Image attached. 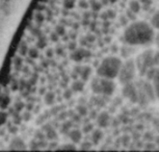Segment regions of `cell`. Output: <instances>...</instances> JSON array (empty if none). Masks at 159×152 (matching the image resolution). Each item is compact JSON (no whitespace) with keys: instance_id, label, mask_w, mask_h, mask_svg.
I'll return each mask as SVG.
<instances>
[{"instance_id":"cell-1","label":"cell","mask_w":159,"mask_h":152,"mask_svg":"<svg viewBox=\"0 0 159 152\" xmlns=\"http://www.w3.org/2000/svg\"><path fill=\"white\" fill-rule=\"evenodd\" d=\"M154 39L152 26L143 21H136L124 31V40L129 45H148Z\"/></svg>"},{"instance_id":"cell-2","label":"cell","mask_w":159,"mask_h":152,"mask_svg":"<svg viewBox=\"0 0 159 152\" xmlns=\"http://www.w3.org/2000/svg\"><path fill=\"white\" fill-rule=\"evenodd\" d=\"M122 62L116 56H108L102 59L100 65L97 68V74L100 77L113 79L119 76L120 70L122 67Z\"/></svg>"},{"instance_id":"cell-3","label":"cell","mask_w":159,"mask_h":152,"mask_svg":"<svg viewBox=\"0 0 159 152\" xmlns=\"http://www.w3.org/2000/svg\"><path fill=\"white\" fill-rule=\"evenodd\" d=\"M136 65L134 61L129 59L126 62L122 65L121 70H120L118 78L120 80V82L125 85V83L131 82L132 80L135 77V72H136Z\"/></svg>"},{"instance_id":"cell-4","label":"cell","mask_w":159,"mask_h":152,"mask_svg":"<svg viewBox=\"0 0 159 152\" xmlns=\"http://www.w3.org/2000/svg\"><path fill=\"white\" fill-rule=\"evenodd\" d=\"M155 59H154V53L151 50L145 51L142 55L139 56L136 62V66L137 69L139 70V72L142 75H145V73H147L150 68L155 66Z\"/></svg>"},{"instance_id":"cell-5","label":"cell","mask_w":159,"mask_h":152,"mask_svg":"<svg viewBox=\"0 0 159 152\" xmlns=\"http://www.w3.org/2000/svg\"><path fill=\"white\" fill-rule=\"evenodd\" d=\"M122 93H123V96H124L125 98H127V99H129L131 102H133V103L139 102V92L137 91L136 86L134 85L132 82L125 83Z\"/></svg>"},{"instance_id":"cell-6","label":"cell","mask_w":159,"mask_h":152,"mask_svg":"<svg viewBox=\"0 0 159 152\" xmlns=\"http://www.w3.org/2000/svg\"><path fill=\"white\" fill-rule=\"evenodd\" d=\"M100 85H101V94L105 95V96H110L111 94H113V92L116 90V83L110 78L101 77Z\"/></svg>"},{"instance_id":"cell-7","label":"cell","mask_w":159,"mask_h":152,"mask_svg":"<svg viewBox=\"0 0 159 152\" xmlns=\"http://www.w3.org/2000/svg\"><path fill=\"white\" fill-rule=\"evenodd\" d=\"M142 90L145 92L146 95L148 96L150 100L154 101L156 98V91H155V86L151 85L149 81H143L142 82Z\"/></svg>"},{"instance_id":"cell-8","label":"cell","mask_w":159,"mask_h":152,"mask_svg":"<svg viewBox=\"0 0 159 152\" xmlns=\"http://www.w3.org/2000/svg\"><path fill=\"white\" fill-rule=\"evenodd\" d=\"M89 56H91V52H89V50H85L83 48L74 50L73 53L71 54L72 59L75 61V62H80V61H82L83 58H89Z\"/></svg>"},{"instance_id":"cell-9","label":"cell","mask_w":159,"mask_h":152,"mask_svg":"<svg viewBox=\"0 0 159 152\" xmlns=\"http://www.w3.org/2000/svg\"><path fill=\"white\" fill-rule=\"evenodd\" d=\"M10 149L11 150H25L26 145H25V143L23 142L22 139L14 138L10 144Z\"/></svg>"},{"instance_id":"cell-10","label":"cell","mask_w":159,"mask_h":152,"mask_svg":"<svg viewBox=\"0 0 159 152\" xmlns=\"http://www.w3.org/2000/svg\"><path fill=\"white\" fill-rule=\"evenodd\" d=\"M109 122H110V117H109V115L107 114L106 112L101 113V114L98 116L97 123H98V125L100 127H102V128L107 127L109 125Z\"/></svg>"},{"instance_id":"cell-11","label":"cell","mask_w":159,"mask_h":152,"mask_svg":"<svg viewBox=\"0 0 159 152\" xmlns=\"http://www.w3.org/2000/svg\"><path fill=\"white\" fill-rule=\"evenodd\" d=\"M69 138L71 139V141L73 143H79L82 139V132L78 129H73L71 131H69Z\"/></svg>"},{"instance_id":"cell-12","label":"cell","mask_w":159,"mask_h":152,"mask_svg":"<svg viewBox=\"0 0 159 152\" xmlns=\"http://www.w3.org/2000/svg\"><path fill=\"white\" fill-rule=\"evenodd\" d=\"M44 131H46V138L48 140H56L57 139V133L54 129H53V127H51L50 125H45L44 128H43Z\"/></svg>"},{"instance_id":"cell-13","label":"cell","mask_w":159,"mask_h":152,"mask_svg":"<svg viewBox=\"0 0 159 152\" xmlns=\"http://www.w3.org/2000/svg\"><path fill=\"white\" fill-rule=\"evenodd\" d=\"M102 138H103V132H102L100 129H95V130H93V133H92V141H93V144L97 145L98 143L102 140Z\"/></svg>"},{"instance_id":"cell-14","label":"cell","mask_w":159,"mask_h":152,"mask_svg":"<svg viewBox=\"0 0 159 152\" xmlns=\"http://www.w3.org/2000/svg\"><path fill=\"white\" fill-rule=\"evenodd\" d=\"M91 72H92V69H91V68H89V66L82 67V68H81L79 75H80V77H81V79L83 80V81H86V80L89 79V75H91Z\"/></svg>"},{"instance_id":"cell-15","label":"cell","mask_w":159,"mask_h":152,"mask_svg":"<svg viewBox=\"0 0 159 152\" xmlns=\"http://www.w3.org/2000/svg\"><path fill=\"white\" fill-rule=\"evenodd\" d=\"M92 90L95 94H101V85H100V78H94L92 81Z\"/></svg>"},{"instance_id":"cell-16","label":"cell","mask_w":159,"mask_h":152,"mask_svg":"<svg viewBox=\"0 0 159 152\" xmlns=\"http://www.w3.org/2000/svg\"><path fill=\"white\" fill-rule=\"evenodd\" d=\"M83 89H84V83H83V80H76V81L73 82L72 85V90L73 92H81Z\"/></svg>"},{"instance_id":"cell-17","label":"cell","mask_w":159,"mask_h":152,"mask_svg":"<svg viewBox=\"0 0 159 152\" xmlns=\"http://www.w3.org/2000/svg\"><path fill=\"white\" fill-rule=\"evenodd\" d=\"M129 8L135 14H137L140 11V3L137 0H131L130 3H129Z\"/></svg>"},{"instance_id":"cell-18","label":"cell","mask_w":159,"mask_h":152,"mask_svg":"<svg viewBox=\"0 0 159 152\" xmlns=\"http://www.w3.org/2000/svg\"><path fill=\"white\" fill-rule=\"evenodd\" d=\"M151 25L153 27L159 29V11L153 15L152 19H151Z\"/></svg>"},{"instance_id":"cell-19","label":"cell","mask_w":159,"mask_h":152,"mask_svg":"<svg viewBox=\"0 0 159 152\" xmlns=\"http://www.w3.org/2000/svg\"><path fill=\"white\" fill-rule=\"evenodd\" d=\"M102 3H100L99 1H96V0H91V2H89V7H92V10L94 12H99L101 10L102 7Z\"/></svg>"},{"instance_id":"cell-20","label":"cell","mask_w":159,"mask_h":152,"mask_svg":"<svg viewBox=\"0 0 159 152\" xmlns=\"http://www.w3.org/2000/svg\"><path fill=\"white\" fill-rule=\"evenodd\" d=\"M38 48H44L45 46L47 45V40H46V37L43 35H41L40 37H38Z\"/></svg>"},{"instance_id":"cell-21","label":"cell","mask_w":159,"mask_h":152,"mask_svg":"<svg viewBox=\"0 0 159 152\" xmlns=\"http://www.w3.org/2000/svg\"><path fill=\"white\" fill-rule=\"evenodd\" d=\"M153 82H154L156 95H157V97L159 98V70H157V73H156L155 77L153 78Z\"/></svg>"},{"instance_id":"cell-22","label":"cell","mask_w":159,"mask_h":152,"mask_svg":"<svg viewBox=\"0 0 159 152\" xmlns=\"http://www.w3.org/2000/svg\"><path fill=\"white\" fill-rule=\"evenodd\" d=\"M54 94L52 93V92H49V93H47L46 95H45V102H46L47 104H52L53 102H54Z\"/></svg>"},{"instance_id":"cell-23","label":"cell","mask_w":159,"mask_h":152,"mask_svg":"<svg viewBox=\"0 0 159 152\" xmlns=\"http://www.w3.org/2000/svg\"><path fill=\"white\" fill-rule=\"evenodd\" d=\"M28 47H27V44L25 42H22L19 46V53L21 55H25L26 53H28Z\"/></svg>"},{"instance_id":"cell-24","label":"cell","mask_w":159,"mask_h":152,"mask_svg":"<svg viewBox=\"0 0 159 152\" xmlns=\"http://www.w3.org/2000/svg\"><path fill=\"white\" fill-rule=\"evenodd\" d=\"M57 149H61V150H76V146L74 144H65L61 145Z\"/></svg>"},{"instance_id":"cell-25","label":"cell","mask_w":159,"mask_h":152,"mask_svg":"<svg viewBox=\"0 0 159 152\" xmlns=\"http://www.w3.org/2000/svg\"><path fill=\"white\" fill-rule=\"evenodd\" d=\"M76 109H77V113L80 116H85L88 114V108H86L84 105H78Z\"/></svg>"},{"instance_id":"cell-26","label":"cell","mask_w":159,"mask_h":152,"mask_svg":"<svg viewBox=\"0 0 159 152\" xmlns=\"http://www.w3.org/2000/svg\"><path fill=\"white\" fill-rule=\"evenodd\" d=\"M75 5V0H65L64 1V7L67 10H70V8H73Z\"/></svg>"},{"instance_id":"cell-27","label":"cell","mask_w":159,"mask_h":152,"mask_svg":"<svg viewBox=\"0 0 159 152\" xmlns=\"http://www.w3.org/2000/svg\"><path fill=\"white\" fill-rule=\"evenodd\" d=\"M28 55H29V58H37L39 56L38 49L37 48H30L28 50Z\"/></svg>"},{"instance_id":"cell-28","label":"cell","mask_w":159,"mask_h":152,"mask_svg":"<svg viewBox=\"0 0 159 152\" xmlns=\"http://www.w3.org/2000/svg\"><path fill=\"white\" fill-rule=\"evenodd\" d=\"M55 31L57 32L59 35H64L65 32H66V29H65V27L62 25H57V26H56V28H55Z\"/></svg>"},{"instance_id":"cell-29","label":"cell","mask_w":159,"mask_h":152,"mask_svg":"<svg viewBox=\"0 0 159 152\" xmlns=\"http://www.w3.org/2000/svg\"><path fill=\"white\" fill-rule=\"evenodd\" d=\"M44 20H45V17H44L43 14H41V13H37V14H35V21H37V22L42 23Z\"/></svg>"},{"instance_id":"cell-30","label":"cell","mask_w":159,"mask_h":152,"mask_svg":"<svg viewBox=\"0 0 159 152\" xmlns=\"http://www.w3.org/2000/svg\"><path fill=\"white\" fill-rule=\"evenodd\" d=\"M135 13L134 12H132L130 8H129V11H127V18L130 20H135Z\"/></svg>"},{"instance_id":"cell-31","label":"cell","mask_w":159,"mask_h":152,"mask_svg":"<svg viewBox=\"0 0 159 152\" xmlns=\"http://www.w3.org/2000/svg\"><path fill=\"white\" fill-rule=\"evenodd\" d=\"M78 5H79L81 8H88L89 7V4L88 3V1H85V0H80L79 2H78Z\"/></svg>"},{"instance_id":"cell-32","label":"cell","mask_w":159,"mask_h":152,"mask_svg":"<svg viewBox=\"0 0 159 152\" xmlns=\"http://www.w3.org/2000/svg\"><path fill=\"white\" fill-rule=\"evenodd\" d=\"M82 149V150H89V149H91L92 148V144L91 143H89V142H84V143H82L81 144V147H80Z\"/></svg>"},{"instance_id":"cell-33","label":"cell","mask_w":159,"mask_h":152,"mask_svg":"<svg viewBox=\"0 0 159 152\" xmlns=\"http://www.w3.org/2000/svg\"><path fill=\"white\" fill-rule=\"evenodd\" d=\"M50 38H51V40H52L53 42H57L58 41V38H59V35L57 34V32H52L50 35Z\"/></svg>"},{"instance_id":"cell-34","label":"cell","mask_w":159,"mask_h":152,"mask_svg":"<svg viewBox=\"0 0 159 152\" xmlns=\"http://www.w3.org/2000/svg\"><path fill=\"white\" fill-rule=\"evenodd\" d=\"M21 65H22V59H21L20 58H15V66H16L17 69H19V68L21 67Z\"/></svg>"},{"instance_id":"cell-35","label":"cell","mask_w":159,"mask_h":152,"mask_svg":"<svg viewBox=\"0 0 159 152\" xmlns=\"http://www.w3.org/2000/svg\"><path fill=\"white\" fill-rule=\"evenodd\" d=\"M76 47H77V45H76V42H75V41H72V42L69 43V49L72 50V51L76 50Z\"/></svg>"},{"instance_id":"cell-36","label":"cell","mask_w":159,"mask_h":152,"mask_svg":"<svg viewBox=\"0 0 159 152\" xmlns=\"http://www.w3.org/2000/svg\"><path fill=\"white\" fill-rule=\"evenodd\" d=\"M91 130H93V125L92 124H88V125H85L84 127H83V131L84 132H89Z\"/></svg>"},{"instance_id":"cell-37","label":"cell","mask_w":159,"mask_h":152,"mask_svg":"<svg viewBox=\"0 0 159 152\" xmlns=\"http://www.w3.org/2000/svg\"><path fill=\"white\" fill-rule=\"evenodd\" d=\"M15 107H16V111L17 112H20L21 109H22L23 107H24V104H23V102H17L16 106H15Z\"/></svg>"},{"instance_id":"cell-38","label":"cell","mask_w":159,"mask_h":152,"mask_svg":"<svg viewBox=\"0 0 159 152\" xmlns=\"http://www.w3.org/2000/svg\"><path fill=\"white\" fill-rule=\"evenodd\" d=\"M107 15H108L109 19H113V18L116 17V13L112 10H108V11H107Z\"/></svg>"},{"instance_id":"cell-39","label":"cell","mask_w":159,"mask_h":152,"mask_svg":"<svg viewBox=\"0 0 159 152\" xmlns=\"http://www.w3.org/2000/svg\"><path fill=\"white\" fill-rule=\"evenodd\" d=\"M72 91H73V90H67V91L65 92L64 97L66 98V99H69V98H71V96H72Z\"/></svg>"},{"instance_id":"cell-40","label":"cell","mask_w":159,"mask_h":152,"mask_svg":"<svg viewBox=\"0 0 159 152\" xmlns=\"http://www.w3.org/2000/svg\"><path fill=\"white\" fill-rule=\"evenodd\" d=\"M30 148L31 149H39L40 148V145H39V142H31V144H30Z\"/></svg>"},{"instance_id":"cell-41","label":"cell","mask_w":159,"mask_h":152,"mask_svg":"<svg viewBox=\"0 0 159 152\" xmlns=\"http://www.w3.org/2000/svg\"><path fill=\"white\" fill-rule=\"evenodd\" d=\"M69 126H71V123H69V122H68V123H66V124L64 125V128H62V131L66 132L67 130H69V131H70V127H69Z\"/></svg>"},{"instance_id":"cell-42","label":"cell","mask_w":159,"mask_h":152,"mask_svg":"<svg viewBox=\"0 0 159 152\" xmlns=\"http://www.w3.org/2000/svg\"><path fill=\"white\" fill-rule=\"evenodd\" d=\"M85 40L86 42H93V41H95V35H86L85 37Z\"/></svg>"},{"instance_id":"cell-43","label":"cell","mask_w":159,"mask_h":152,"mask_svg":"<svg viewBox=\"0 0 159 152\" xmlns=\"http://www.w3.org/2000/svg\"><path fill=\"white\" fill-rule=\"evenodd\" d=\"M23 118H24V120H25V121H29V120H30V118H31V115L29 114V113H26V114L23 116Z\"/></svg>"},{"instance_id":"cell-44","label":"cell","mask_w":159,"mask_h":152,"mask_svg":"<svg viewBox=\"0 0 159 152\" xmlns=\"http://www.w3.org/2000/svg\"><path fill=\"white\" fill-rule=\"evenodd\" d=\"M46 54H47L48 58H52V56H53V50L52 49H48Z\"/></svg>"},{"instance_id":"cell-45","label":"cell","mask_w":159,"mask_h":152,"mask_svg":"<svg viewBox=\"0 0 159 152\" xmlns=\"http://www.w3.org/2000/svg\"><path fill=\"white\" fill-rule=\"evenodd\" d=\"M128 18H126V17H121V21H122V24H126V22H128Z\"/></svg>"},{"instance_id":"cell-46","label":"cell","mask_w":159,"mask_h":152,"mask_svg":"<svg viewBox=\"0 0 159 152\" xmlns=\"http://www.w3.org/2000/svg\"><path fill=\"white\" fill-rule=\"evenodd\" d=\"M56 51H57V53H58L59 55L62 54V48H61V47H58V48H57V50H56Z\"/></svg>"},{"instance_id":"cell-47","label":"cell","mask_w":159,"mask_h":152,"mask_svg":"<svg viewBox=\"0 0 159 152\" xmlns=\"http://www.w3.org/2000/svg\"><path fill=\"white\" fill-rule=\"evenodd\" d=\"M108 2H109V0H102V4L103 5H107Z\"/></svg>"},{"instance_id":"cell-48","label":"cell","mask_w":159,"mask_h":152,"mask_svg":"<svg viewBox=\"0 0 159 152\" xmlns=\"http://www.w3.org/2000/svg\"><path fill=\"white\" fill-rule=\"evenodd\" d=\"M116 1H118V0H109V2H110V3H116Z\"/></svg>"},{"instance_id":"cell-49","label":"cell","mask_w":159,"mask_h":152,"mask_svg":"<svg viewBox=\"0 0 159 152\" xmlns=\"http://www.w3.org/2000/svg\"><path fill=\"white\" fill-rule=\"evenodd\" d=\"M158 47H159V44H158Z\"/></svg>"}]
</instances>
